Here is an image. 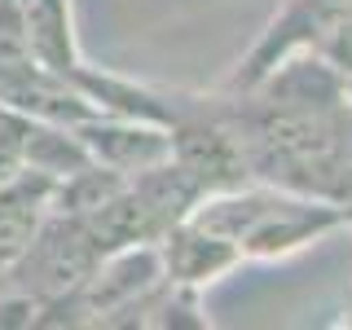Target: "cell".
Returning <instances> with one entry per match:
<instances>
[{
	"mask_svg": "<svg viewBox=\"0 0 352 330\" xmlns=\"http://www.w3.org/2000/svg\"><path fill=\"white\" fill-rule=\"evenodd\" d=\"M154 247H159L163 278L181 282V286H194V291H207V286H216L220 278H229L234 269H242V256H238L234 242H225L220 234H212V229L194 225L190 216L176 220Z\"/></svg>",
	"mask_w": 352,
	"mask_h": 330,
	"instance_id": "obj_4",
	"label": "cell"
},
{
	"mask_svg": "<svg viewBox=\"0 0 352 330\" xmlns=\"http://www.w3.org/2000/svg\"><path fill=\"white\" fill-rule=\"evenodd\" d=\"M27 132H31V115L0 106V181L27 168Z\"/></svg>",
	"mask_w": 352,
	"mask_h": 330,
	"instance_id": "obj_7",
	"label": "cell"
},
{
	"mask_svg": "<svg viewBox=\"0 0 352 330\" xmlns=\"http://www.w3.org/2000/svg\"><path fill=\"white\" fill-rule=\"evenodd\" d=\"M348 229H352V220H348ZM348 322H352V317H348Z\"/></svg>",
	"mask_w": 352,
	"mask_h": 330,
	"instance_id": "obj_8",
	"label": "cell"
},
{
	"mask_svg": "<svg viewBox=\"0 0 352 330\" xmlns=\"http://www.w3.org/2000/svg\"><path fill=\"white\" fill-rule=\"evenodd\" d=\"M18 22L27 49L40 66H49L62 80H75V71L88 62L80 53V36H75V9L71 0H14Z\"/></svg>",
	"mask_w": 352,
	"mask_h": 330,
	"instance_id": "obj_5",
	"label": "cell"
},
{
	"mask_svg": "<svg viewBox=\"0 0 352 330\" xmlns=\"http://www.w3.org/2000/svg\"><path fill=\"white\" fill-rule=\"evenodd\" d=\"M225 119L251 181L352 207V80L313 53H286L247 88H225Z\"/></svg>",
	"mask_w": 352,
	"mask_h": 330,
	"instance_id": "obj_1",
	"label": "cell"
},
{
	"mask_svg": "<svg viewBox=\"0 0 352 330\" xmlns=\"http://www.w3.org/2000/svg\"><path fill=\"white\" fill-rule=\"evenodd\" d=\"M286 53H313L352 80V0H282L256 44L225 75V88L256 84Z\"/></svg>",
	"mask_w": 352,
	"mask_h": 330,
	"instance_id": "obj_3",
	"label": "cell"
},
{
	"mask_svg": "<svg viewBox=\"0 0 352 330\" xmlns=\"http://www.w3.org/2000/svg\"><path fill=\"white\" fill-rule=\"evenodd\" d=\"M190 220L234 242L242 264H260V260H286L330 238L335 229H348L352 207L308 198L269 181H242L229 190L203 194L190 207Z\"/></svg>",
	"mask_w": 352,
	"mask_h": 330,
	"instance_id": "obj_2",
	"label": "cell"
},
{
	"mask_svg": "<svg viewBox=\"0 0 352 330\" xmlns=\"http://www.w3.org/2000/svg\"><path fill=\"white\" fill-rule=\"evenodd\" d=\"M49 194H53V176L36 168H22L18 176L0 181V269L31 242L36 225L49 212Z\"/></svg>",
	"mask_w": 352,
	"mask_h": 330,
	"instance_id": "obj_6",
	"label": "cell"
}]
</instances>
